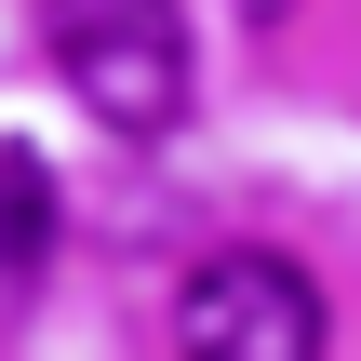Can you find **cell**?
Returning a JSON list of instances; mask_svg holds the SVG:
<instances>
[{
	"label": "cell",
	"mask_w": 361,
	"mask_h": 361,
	"mask_svg": "<svg viewBox=\"0 0 361 361\" xmlns=\"http://www.w3.org/2000/svg\"><path fill=\"white\" fill-rule=\"evenodd\" d=\"M40 40L67 67V94L107 121V134H174L188 121V27L174 0H40Z\"/></svg>",
	"instance_id": "1"
},
{
	"label": "cell",
	"mask_w": 361,
	"mask_h": 361,
	"mask_svg": "<svg viewBox=\"0 0 361 361\" xmlns=\"http://www.w3.org/2000/svg\"><path fill=\"white\" fill-rule=\"evenodd\" d=\"M281 13H295V0H241V27H281Z\"/></svg>",
	"instance_id": "4"
},
{
	"label": "cell",
	"mask_w": 361,
	"mask_h": 361,
	"mask_svg": "<svg viewBox=\"0 0 361 361\" xmlns=\"http://www.w3.org/2000/svg\"><path fill=\"white\" fill-rule=\"evenodd\" d=\"M40 268H54V161L0 147V281H40Z\"/></svg>",
	"instance_id": "3"
},
{
	"label": "cell",
	"mask_w": 361,
	"mask_h": 361,
	"mask_svg": "<svg viewBox=\"0 0 361 361\" xmlns=\"http://www.w3.org/2000/svg\"><path fill=\"white\" fill-rule=\"evenodd\" d=\"M174 361H335V308L295 255L228 241L174 281Z\"/></svg>",
	"instance_id": "2"
}]
</instances>
